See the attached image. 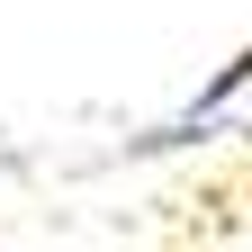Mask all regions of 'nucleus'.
Segmentation results:
<instances>
[{"label": "nucleus", "mask_w": 252, "mask_h": 252, "mask_svg": "<svg viewBox=\"0 0 252 252\" xmlns=\"http://www.w3.org/2000/svg\"><path fill=\"white\" fill-rule=\"evenodd\" d=\"M234 81H252V45H243V63H234V72H225V81H216V90H207V99H225V90H234Z\"/></svg>", "instance_id": "obj_1"}]
</instances>
